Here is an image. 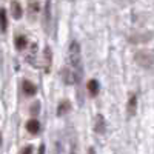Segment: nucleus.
I'll return each mask as SVG.
<instances>
[{
	"instance_id": "obj_12",
	"label": "nucleus",
	"mask_w": 154,
	"mask_h": 154,
	"mask_svg": "<svg viewBox=\"0 0 154 154\" xmlns=\"http://www.w3.org/2000/svg\"><path fill=\"white\" fill-rule=\"evenodd\" d=\"M0 19H2V32H6V28H8V17H6V9H5V8L0 9Z\"/></svg>"
},
{
	"instance_id": "obj_14",
	"label": "nucleus",
	"mask_w": 154,
	"mask_h": 154,
	"mask_svg": "<svg viewBox=\"0 0 154 154\" xmlns=\"http://www.w3.org/2000/svg\"><path fill=\"white\" fill-rule=\"evenodd\" d=\"M22 154H32V146H26V148H23Z\"/></svg>"
},
{
	"instance_id": "obj_16",
	"label": "nucleus",
	"mask_w": 154,
	"mask_h": 154,
	"mask_svg": "<svg viewBox=\"0 0 154 154\" xmlns=\"http://www.w3.org/2000/svg\"><path fill=\"white\" fill-rule=\"evenodd\" d=\"M88 154H96V151H94V148H89V149H88Z\"/></svg>"
},
{
	"instance_id": "obj_10",
	"label": "nucleus",
	"mask_w": 154,
	"mask_h": 154,
	"mask_svg": "<svg viewBox=\"0 0 154 154\" xmlns=\"http://www.w3.org/2000/svg\"><path fill=\"white\" fill-rule=\"evenodd\" d=\"M71 109V103L68 100H63L59 103V108H57V116H63V114H66L68 111Z\"/></svg>"
},
{
	"instance_id": "obj_15",
	"label": "nucleus",
	"mask_w": 154,
	"mask_h": 154,
	"mask_svg": "<svg viewBox=\"0 0 154 154\" xmlns=\"http://www.w3.org/2000/svg\"><path fill=\"white\" fill-rule=\"evenodd\" d=\"M37 154H45V145H40V146H38Z\"/></svg>"
},
{
	"instance_id": "obj_6",
	"label": "nucleus",
	"mask_w": 154,
	"mask_h": 154,
	"mask_svg": "<svg viewBox=\"0 0 154 154\" xmlns=\"http://www.w3.org/2000/svg\"><path fill=\"white\" fill-rule=\"evenodd\" d=\"M128 116L130 117H133V116L136 114V109H137V96L136 94H131L130 99H128Z\"/></svg>"
},
{
	"instance_id": "obj_11",
	"label": "nucleus",
	"mask_w": 154,
	"mask_h": 154,
	"mask_svg": "<svg viewBox=\"0 0 154 154\" xmlns=\"http://www.w3.org/2000/svg\"><path fill=\"white\" fill-rule=\"evenodd\" d=\"M26 45H28V40H26V37H25V35H19L16 38V48L19 51H23L25 48H26Z\"/></svg>"
},
{
	"instance_id": "obj_8",
	"label": "nucleus",
	"mask_w": 154,
	"mask_h": 154,
	"mask_svg": "<svg viewBox=\"0 0 154 154\" xmlns=\"http://www.w3.org/2000/svg\"><path fill=\"white\" fill-rule=\"evenodd\" d=\"M22 88H23V93L26 94V96H34L35 94V85H32L29 80H23V83H22Z\"/></svg>"
},
{
	"instance_id": "obj_13",
	"label": "nucleus",
	"mask_w": 154,
	"mask_h": 154,
	"mask_svg": "<svg viewBox=\"0 0 154 154\" xmlns=\"http://www.w3.org/2000/svg\"><path fill=\"white\" fill-rule=\"evenodd\" d=\"M38 106H40V103H38V102H35V103L32 105V108H31V114H37V112H38Z\"/></svg>"
},
{
	"instance_id": "obj_3",
	"label": "nucleus",
	"mask_w": 154,
	"mask_h": 154,
	"mask_svg": "<svg viewBox=\"0 0 154 154\" xmlns=\"http://www.w3.org/2000/svg\"><path fill=\"white\" fill-rule=\"evenodd\" d=\"M22 14H23V9H22L20 3L17 2V0H12L11 2V16L16 20H19V19H22Z\"/></svg>"
},
{
	"instance_id": "obj_2",
	"label": "nucleus",
	"mask_w": 154,
	"mask_h": 154,
	"mask_svg": "<svg viewBox=\"0 0 154 154\" xmlns=\"http://www.w3.org/2000/svg\"><path fill=\"white\" fill-rule=\"evenodd\" d=\"M43 59H45V72L48 74L51 71V63H53V51L49 46L43 49Z\"/></svg>"
},
{
	"instance_id": "obj_9",
	"label": "nucleus",
	"mask_w": 154,
	"mask_h": 154,
	"mask_svg": "<svg viewBox=\"0 0 154 154\" xmlns=\"http://www.w3.org/2000/svg\"><path fill=\"white\" fill-rule=\"evenodd\" d=\"M86 89H88V93L91 96H97V93H99V82L96 79H91L86 83Z\"/></svg>"
},
{
	"instance_id": "obj_1",
	"label": "nucleus",
	"mask_w": 154,
	"mask_h": 154,
	"mask_svg": "<svg viewBox=\"0 0 154 154\" xmlns=\"http://www.w3.org/2000/svg\"><path fill=\"white\" fill-rule=\"evenodd\" d=\"M68 65L75 77V83H79L82 80V75H83V62H82L80 45L75 40H72L69 43V48H68Z\"/></svg>"
},
{
	"instance_id": "obj_5",
	"label": "nucleus",
	"mask_w": 154,
	"mask_h": 154,
	"mask_svg": "<svg viewBox=\"0 0 154 154\" xmlns=\"http://www.w3.org/2000/svg\"><path fill=\"white\" fill-rule=\"evenodd\" d=\"M51 23V0L45 2V12H43V26L48 31V26Z\"/></svg>"
},
{
	"instance_id": "obj_7",
	"label": "nucleus",
	"mask_w": 154,
	"mask_h": 154,
	"mask_svg": "<svg viewBox=\"0 0 154 154\" xmlns=\"http://www.w3.org/2000/svg\"><path fill=\"white\" fill-rule=\"evenodd\" d=\"M26 130L31 133V134H37L38 131H40V123H38L37 119H31L26 122Z\"/></svg>"
},
{
	"instance_id": "obj_4",
	"label": "nucleus",
	"mask_w": 154,
	"mask_h": 154,
	"mask_svg": "<svg viewBox=\"0 0 154 154\" xmlns=\"http://www.w3.org/2000/svg\"><path fill=\"white\" fill-rule=\"evenodd\" d=\"M106 130V125H105V119H103V116L99 114L97 117H96V122H94V131L99 133V134H103Z\"/></svg>"
}]
</instances>
